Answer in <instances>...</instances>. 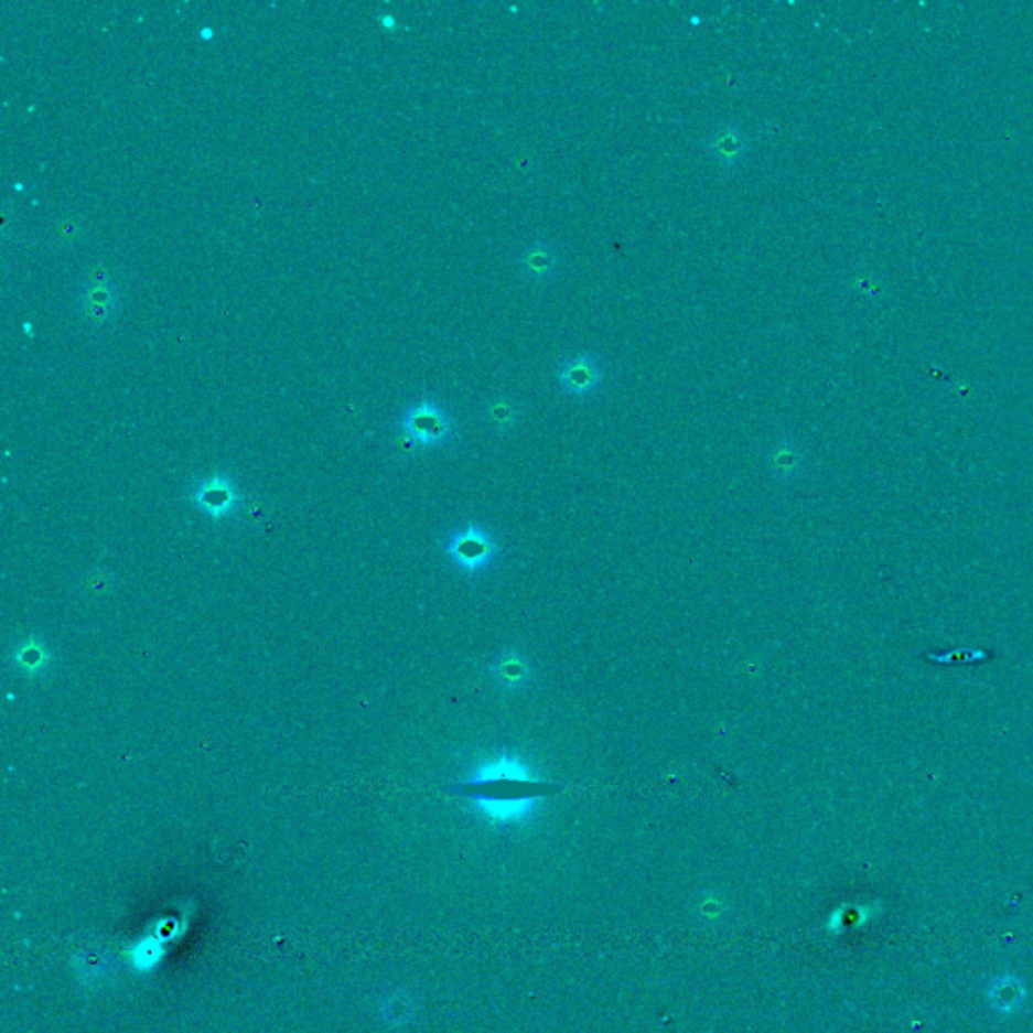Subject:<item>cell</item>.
I'll list each match as a JSON object with an SVG mask.
<instances>
[{
    "instance_id": "cell-14",
    "label": "cell",
    "mask_w": 1033,
    "mask_h": 1033,
    "mask_svg": "<svg viewBox=\"0 0 1033 1033\" xmlns=\"http://www.w3.org/2000/svg\"><path fill=\"white\" fill-rule=\"evenodd\" d=\"M381 23H384V26H388V29H396V26H398L396 21H394L392 14H381Z\"/></svg>"
},
{
    "instance_id": "cell-1",
    "label": "cell",
    "mask_w": 1033,
    "mask_h": 1033,
    "mask_svg": "<svg viewBox=\"0 0 1033 1033\" xmlns=\"http://www.w3.org/2000/svg\"><path fill=\"white\" fill-rule=\"evenodd\" d=\"M456 792L471 797L487 820L513 824L525 820L537 806V799L551 792V787L535 782L521 761L499 757L481 765Z\"/></svg>"
},
{
    "instance_id": "cell-4",
    "label": "cell",
    "mask_w": 1033,
    "mask_h": 1033,
    "mask_svg": "<svg viewBox=\"0 0 1033 1033\" xmlns=\"http://www.w3.org/2000/svg\"><path fill=\"white\" fill-rule=\"evenodd\" d=\"M604 378H606L604 362L592 352H578L559 362V388L571 398L594 396L602 388Z\"/></svg>"
},
{
    "instance_id": "cell-12",
    "label": "cell",
    "mask_w": 1033,
    "mask_h": 1033,
    "mask_svg": "<svg viewBox=\"0 0 1033 1033\" xmlns=\"http://www.w3.org/2000/svg\"><path fill=\"white\" fill-rule=\"evenodd\" d=\"M495 672H497V677H499L505 685H517V682H521L525 675H527V668H525V665H523L519 658L505 656V658H501V663L497 665V668H495Z\"/></svg>"
},
{
    "instance_id": "cell-3",
    "label": "cell",
    "mask_w": 1033,
    "mask_h": 1033,
    "mask_svg": "<svg viewBox=\"0 0 1033 1033\" xmlns=\"http://www.w3.org/2000/svg\"><path fill=\"white\" fill-rule=\"evenodd\" d=\"M75 311L85 325L101 330L118 320L121 311V291L109 283H94L84 279L75 291Z\"/></svg>"
},
{
    "instance_id": "cell-7",
    "label": "cell",
    "mask_w": 1033,
    "mask_h": 1033,
    "mask_svg": "<svg viewBox=\"0 0 1033 1033\" xmlns=\"http://www.w3.org/2000/svg\"><path fill=\"white\" fill-rule=\"evenodd\" d=\"M707 152L713 155L714 162L724 170H735L747 162L751 152V140L747 131L743 130L736 121H724L717 126L709 138L704 140Z\"/></svg>"
},
{
    "instance_id": "cell-9",
    "label": "cell",
    "mask_w": 1033,
    "mask_h": 1033,
    "mask_svg": "<svg viewBox=\"0 0 1033 1033\" xmlns=\"http://www.w3.org/2000/svg\"><path fill=\"white\" fill-rule=\"evenodd\" d=\"M14 663L23 668V672L35 677L39 672L47 670L51 654H49L43 642L36 641V638H26L17 646Z\"/></svg>"
},
{
    "instance_id": "cell-6",
    "label": "cell",
    "mask_w": 1033,
    "mask_h": 1033,
    "mask_svg": "<svg viewBox=\"0 0 1033 1033\" xmlns=\"http://www.w3.org/2000/svg\"><path fill=\"white\" fill-rule=\"evenodd\" d=\"M191 499L198 512H203L211 519H225L230 517L237 509L238 488L228 476L213 475L206 476L191 493Z\"/></svg>"
},
{
    "instance_id": "cell-10",
    "label": "cell",
    "mask_w": 1033,
    "mask_h": 1033,
    "mask_svg": "<svg viewBox=\"0 0 1033 1033\" xmlns=\"http://www.w3.org/2000/svg\"><path fill=\"white\" fill-rule=\"evenodd\" d=\"M162 957V945L155 937L138 940L130 950L131 967L136 971H152Z\"/></svg>"
},
{
    "instance_id": "cell-5",
    "label": "cell",
    "mask_w": 1033,
    "mask_h": 1033,
    "mask_svg": "<svg viewBox=\"0 0 1033 1033\" xmlns=\"http://www.w3.org/2000/svg\"><path fill=\"white\" fill-rule=\"evenodd\" d=\"M446 551H449V556L454 559V563L459 568L466 571H476L487 568L488 563L493 561L497 546H495L493 537L485 529L471 525V527L463 529L461 534L452 537L449 546H446Z\"/></svg>"
},
{
    "instance_id": "cell-11",
    "label": "cell",
    "mask_w": 1033,
    "mask_h": 1033,
    "mask_svg": "<svg viewBox=\"0 0 1033 1033\" xmlns=\"http://www.w3.org/2000/svg\"><path fill=\"white\" fill-rule=\"evenodd\" d=\"M517 415H519L517 405H515L512 396H507V394H501L497 398H493L491 405L487 406V420L491 422V427H495L497 430L512 428L517 422Z\"/></svg>"
},
{
    "instance_id": "cell-8",
    "label": "cell",
    "mask_w": 1033,
    "mask_h": 1033,
    "mask_svg": "<svg viewBox=\"0 0 1033 1033\" xmlns=\"http://www.w3.org/2000/svg\"><path fill=\"white\" fill-rule=\"evenodd\" d=\"M559 261L561 257H559L558 247L551 240L535 238V240H529L519 252L517 269L525 281L535 286H544L558 273Z\"/></svg>"
},
{
    "instance_id": "cell-2",
    "label": "cell",
    "mask_w": 1033,
    "mask_h": 1033,
    "mask_svg": "<svg viewBox=\"0 0 1033 1033\" xmlns=\"http://www.w3.org/2000/svg\"><path fill=\"white\" fill-rule=\"evenodd\" d=\"M454 418L434 398H420L405 408L398 420V442L410 449H437L454 439Z\"/></svg>"
},
{
    "instance_id": "cell-15",
    "label": "cell",
    "mask_w": 1033,
    "mask_h": 1033,
    "mask_svg": "<svg viewBox=\"0 0 1033 1033\" xmlns=\"http://www.w3.org/2000/svg\"><path fill=\"white\" fill-rule=\"evenodd\" d=\"M203 35H204V36H213V29H211V31H208V29H204Z\"/></svg>"
},
{
    "instance_id": "cell-13",
    "label": "cell",
    "mask_w": 1033,
    "mask_h": 1033,
    "mask_svg": "<svg viewBox=\"0 0 1033 1033\" xmlns=\"http://www.w3.org/2000/svg\"><path fill=\"white\" fill-rule=\"evenodd\" d=\"M772 464L779 473H789V471H794L797 464H799V452H797L794 444L782 442V444H777V449L773 451Z\"/></svg>"
}]
</instances>
